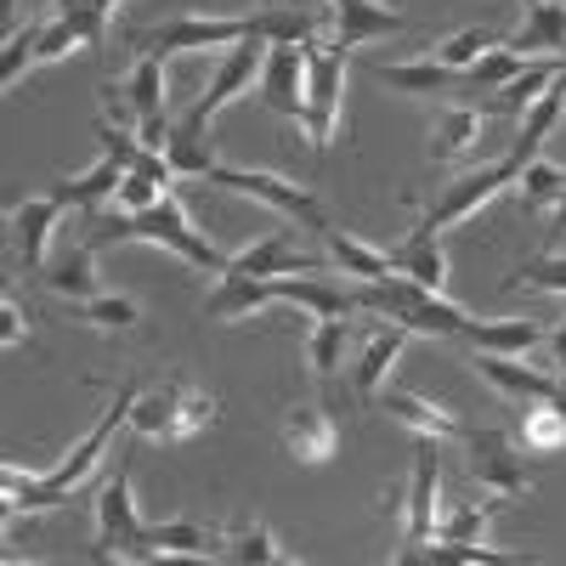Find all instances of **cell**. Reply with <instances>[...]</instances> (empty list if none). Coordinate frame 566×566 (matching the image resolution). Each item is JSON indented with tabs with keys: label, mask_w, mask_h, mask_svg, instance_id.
I'll return each instance as SVG.
<instances>
[{
	"label": "cell",
	"mask_w": 566,
	"mask_h": 566,
	"mask_svg": "<svg viewBox=\"0 0 566 566\" xmlns=\"http://www.w3.org/2000/svg\"><path fill=\"white\" fill-rule=\"evenodd\" d=\"M85 244L91 250H114V244H159V250H170V255H181V261H193V266H210V272H221L227 266V255L205 239V232L193 227V216H187V205L176 199V193H165L159 205H148V210H91V221H85Z\"/></svg>",
	"instance_id": "obj_1"
},
{
	"label": "cell",
	"mask_w": 566,
	"mask_h": 566,
	"mask_svg": "<svg viewBox=\"0 0 566 566\" xmlns=\"http://www.w3.org/2000/svg\"><path fill=\"white\" fill-rule=\"evenodd\" d=\"M130 408H136V386H119L114 402L103 408V419L91 424V431L74 442V453H69L57 470H45V476H29V470H18V464L0 470V488H7V515H18V510L29 515V510H57V504H69V493L85 488V476L97 470L103 448L114 442V431L130 419Z\"/></svg>",
	"instance_id": "obj_2"
},
{
	"label": "cell",
	"mask_w": 566,
	"mask_h": 566,
	"mask_svg": "<svg viewBox=\"0 0 566 566\" xmlns=\"http://www.w3.org/2000/svg\"><path fill=\"white\" fill-rule=\"evenodd\" d=\"M130 424L148 442H187V437H199L205 424H216V397L181 386V380H170L159 391H136Z\"/></svg>",
	"instance_id": "obj_3"
},
{
	"label": "cell",
	"mask_w": 566,
	"mask_h": 566,
	"mask_svg": "<svg viewBox=\"0 0 566 566\" xmlns=\"http://www.w3.org/2000/svg\"><path fill=\"white\" fill-rule=\"evenodd\" d=\"M91 560H148V522L130 499V459H119L114 482L97 493V544Z\"/></svg>",
	"instance_id": "obj_4"
},
{
	"label": "cell",
	"mask_w": 566,
	"mask_h": 566,
	"mask_svg": "<svg viewBox=\"0 0 566 566\" xmlns=\"http://www.w3.org/2000/svg\"><path fill=\"white\" fill-rule=\"evenodd\" d=\"M522 176V159L515 154H504V159H493V165H476V170H464V176H453L442 193H437V205L419 216V227L413 232H424V239H442V232L453 227V221H464V216H476L493 193H504V187Z\"/></svg>",
	"instance_id": "obj_5"
},
{
	"label": "cell",
	"mask_w": 566,
	"mask_h": 566,
	"mask_svg": "<svg viewBox=\"0 0 566 566\" xmlns=\"http://www.w3.org/2000/svg\"><path fill=\"white\" fill-rule=\"evenodd\" d=\"M205 181H216V187H227V193H244V199H255V205H266V210H277V216H290V221H306V227H328V210H323V199L317 193H306L301 181H290V176H272V170H239V165H216Z\"/></svg>",
	"instance_id": "obj_6"
},
{
	"label": "cell",
	"mask_w": 566,
	"mask_h": 566,
	"mask_svg": "<svg viewBox=\"0 0 566 566\" xmlns=\"http://www.w3.org/2000/svg\"><path fill=\"white\" fill-rule=\"evenodd\" d=\"M346 69L352 57L328 52V45H306V142L323 154L335 142V125H340V103H346Z\"/></svg>",
	"instance_id": "obj_7"
},
{
	"label": "cell",
	"mask_w": 566,
	"mask_h": 566,
	"mask_svg": "<svg viewBox=\"0 0 566 566\" xmlns=\"http://www.w3.org/2000/svg\"><path fill=\"white\" fill-rule=\"evenodd\" d=\"M261 63H266V40H239V45H227L221 63H216V74H210V91H205V97H199L193 108H187L181 130L205 136V130H210V119H216L221 108H232L250 85H261Z\"/></svg>",
	"instance_id": "obj_8"
},
{
	"label": "cell",
	"mask_w": 566,
	"mask_h": 566,
	"mask_svg": "<svg viewBox=\"0 0 566 566\" xmlns=\"http://www.w3.org/2000/svg\"><path fill=\"white\" fill-rule=\"evenodd\" d=\"M437 476H442V437H413V476L402 493L408 527H402L397 560H419V549L437 538Z\"/></svg>",
	"instance_id": "obj_9"
},
{
	"label": "cell",
	"mask_w": 566,
	"mask_h": 566,
	"mask_svg": "<svg viewBox=\"0 0 566 566\" xmlns=\"http://www.w3.org/2000/svg\"><path fill=\"white\" fill-rule=\"evenodd\" d=\"M323 7H328V40L323 45L340 52V57H352L357 45H368V40H386V34L408 29V18L380 7V0H323Z\"/></svg>",
	"instance_id": "obj_10"
},
{
	"label": "cell",
	"mask_w": 566,
	"mask_h": 566,
	"mask_svg": "<svg viewBox=\"0 0 566 566\" xmlns=\"http://www.w3.org/2000/svg\"><path fill=\"white\" fill-rule=\"evenodd\" d=\"M464 453H470V476H476L488 493H504V499H527L533 482L522 470V453L504 431H464Z\"/></svg>",
	"instance_id": "obj_11"
},
{
	"label": "cell",
	"mask_w": 566,
	"mask_h": 566,
	"mask_svg": "<svg viewBox=\"0 0 566 566\" xmlns=\"http://www.w3.org/2000/svg\"><path fill=\"white\" fill-rule=\"evenodd\" d=\"M261 103L283 119L306 114V45H266L261 63Z\"/></svg>",
	"instance_id": "obj_12"
},
{
	"label": "cell",
	"mask_w": 566,
	"mask_h": 566,
	"mask_svg": "<svg viewBox=\"0 0 566 566\" xmlns=\"http://www.w3.org/2000/svg\"><path fill=\"white\" fill-rule=\"evenodd\" d=\"M476 374L493 391L527 402V408L533 402H555V386H560V374H544V368H533L522 357H493V352H476Z\"/></svg>",
	"instance_id": "obj_13"
},
{
	"label": "cell",
	"mask_w": 566,
	"mask_h": 566,
	"mask_svg": "<svg viewBox=\"0 0 566 566\" xmlns=\"http://www.w3.org/2000/svg\"><path fill=\"white\" fill-rule=\"evenodd\" d=\"M283 448H290L295 464H323V459H335L340 431H335V419H328L317 402H301V408L283 413Z\"/></svg>",
	"instance_id": "obj_14"
},
{
	"label": "cell",
	"mask_w": 566,
	"mask_h": 566,
	"mask_svg": "<svg viewBox=\"0 0 566 566\" xmlns=\"http://www.w3.org/2000/svg\"><path fill=\"white\" fill-rule=\"evenodd\" d=\"M227 533L210 522H148V560H221Z\"/></svg>",
	"instance_id": "obj_15"
},
{
	"label": "cell",
	"mask_w": 566,
	"mask_h": 566,
	"mask_svg": "<svg viewBox=\"0 0 566 566\" xmlns=\"http://www.w3.org/2000/svg\"><path fill=\"white\" fill-rule=\"evenodd\" d=\"M402 346H408V328H402V323H374V328H368V340H363V352H357V368H352V386H357L363 402L380 397V386H386V374L397 368Z\"/></svg>",
	"instance_id": "obj_16"
},
{
	"label": "cell",
	"mask_w": 566,
	"mask_h": 566,
	"mask_svg": "<svg viewBox=\"0 0 566 566\" xmlns=\"http://www.w3.org/2000/svg\"><path fill=\"white\" fill-rule=\"evenodd\" d=\"M504 45H510L515 57H527V63L560 57V52H566V0H533L527 18H522V29H515Z\"/></svg>",
	"instance_id": "obj_17"
},
{
	"label": "cell",
	"mask_w": 566,
	"mask_h": 566,
	"mask_svg": "<svg viewBox=\"0 0 566 566\" xmlns=\"http://www.w3.org/2000/svg\"><path fill=\"white\" fill-rule=\"evenodd\" d=\"M277 301L306 306L312 317H352L357 312V290H352V283H328L323 272H290V277H277Z\"/></svg>",
	"instance_id": "obj_18"
},
{
	"label": "cell",
	"mask_w": 566,
	"mask_h": 566,
	"mask_svg": "<svg viewBox=\"0 0 566 566\" xmlns=\"http://www.w3.org/2000/svg\"><path fill=\"white\" fill-rule=\"evenodd\" d=\"M221 272H244V277H290V272H328L317 255H295V244L283 239V232H272V239H255L250 250L227 255Z\"/></svg>",
	"instance_id": "obj_19"
},
{
	"label": "cell",
	"mask_w": 566,
	"mask_h": 566,
	"mask_svg": "<svg viewBox=\"0 0 566 566\" xmlns=\"http://www.w3.org/2000/svg\"><path fill=\"white\" fill-rule=\"evenodd\" d=\"M57 216H63V205L52 199V193H40V199H23L18 210H12V250H18V261L29 266V272H45V239H52V227H57Z\"/></svg>",
	"instance_id": "obj_20"
},
{
	"label": "cell",
	"mask_w": 566,
	"mask_h": 566,
	"mask_svg": "<svg viewBox=\"0 0 566 566\" xmlns=\"http://www.w3.org/2000/svg\"><path fill=\"white\" fill-rule=\"evenodd\" d=\"M391 91H408V97H464V74L459 69H442L437 57H419V63H374Z\"/></svg>",
	"instance_id": "obj_21"
},
{
	"label": "cell",
	"mask_w": 566,
	"mask_h": 566,
	"mask_svg": "<svg viewBox=\"0 0 566 566\" xmlns=\"http://www.w3.org/2000/svg\"><path fill=\"white\" fill-rule=\"evenodd\" d=\"M261 306H277V277H244V272H221V283L205 301V317L232 323V317H250Z\"/></svg>",
	"instance_id": "obj_22"
},
{
	"label": "cell",
	"mask_w": 566,
	"mask_h": 566,
	"mask_svg": "<svg viewBox=\"0 0 566 566\" xmlns=\"http://www.w3.org/2000/svg\"><path fill=\"white\" fill-rule=\"evenodd\" d=\"M374 408H380L386 419H397V424H408L413 437H464V424L453 419V408H442V402H424V397H413V391H380L374 397Z\"/></svg>",
	"instance_id": "obj_23"
},
{
	"label": "cell",
	"mask_w": 566,
	"mask_h": 566,
	"mask_svg": "<svg viewBox=\"0 0 566 566\" xmlns=\"http://www.w3.org/2000/svg\"><path fill=\"white\" fill-rule=\"evenodd\" d=\"M45 290H52V295H63V301H91V295H103L97 290V250H91L85 239L80 244H69V250H57L52 261H45Z\"/></svg>",
	"instance_id": "obj_24"
},
{
	"label": "cell",
	"mask_w": 566,
	"mask_h": 566,
	"mask_svg": "<svg viewBox=\"0 0 566 566\" xmlns=\"http://www.w3.org/2000/svg\"><path fill=\"white\" fill-rule=\"evenodd\" d=\"M459 340L470 352H493V357H527L533 346H544V328L533 317H504V323H464Z\"/></svg>",
	"instance_id": "obj_25"
},
{
	"label": "cell",
	"mask_w": 566,
	"mask_h": 566,
	"mask_svg": "<svg viewBox=\"0 0 566 566\" xmlns=\"http://www.w3.org/2000/svg\"><path fill=\"white\" fill-rule=\"evenodd\" d=\"M119 181H125V165L103 154L91 170H80V176L57 181V187H52V199H57L63 210L74 205V210H85V216H91V210H103L108 199H119Z\"/></svg>",
	"instance_id": "obj_26"
},
{
	"label": "cell",
	"mask_w": 566,
	"mask_h": 566,
	"mask_svg": "<svg viewBox=\"0 0 566 566\" xmlns=\"http://www.w3.org/2000/svg\"><path fill=\"white\" fill-rule=\"evenodd\" d=\"M323 244H328V255H335V266H340L346 277H357V283H380V277L397 272V266H391V250L363 244L357 232H346V227H335V221L323 227Z\"/></svg>",
	"instance_id": "obj_27"
},
{
	"label": "cell",
	"mask_w": 566,
	"mask_h": 566,
	"mask_svg": "<svg viewBox=\"0 0 566 566\" xmlns=\"http://www.w3.org/2000/svg\"><path fill=\"white\" fill-rule=\"evenodd\" d=\"M170 181H176V165L165 159V154H142L130 170H125V181H119V210H148V205H159L165 193H170Z\"/></svg>",
	"instance_id": "obj_28"
},
{
	"label": "cell",
	"mask_w": 566,
	"mask_h": 566,
	"mask_svg": "<svg viewBox=\"0 0 566 566\" xmlns=\"http://www.w3.org/2000/svg\"><path fill=\"white\" fill-rule=\"evenodd\" d=\"M391 266H397L402 277H413L419 290H431V295H442V290H448V261H442V244H437V239H424V232H408V239L391 250Z\"/></svg>",
	"instance_id": "obj_29"
},
{
	"label": "cell",
	"mask_w": 566,
	"mask_h": 566,
	"mask_svg": "<svg viewBox=\"0 0 566 566\" xmlns=\"http://www.w3.org/2000/svg\"><path fill=\"white\" fill-rule=\"evenodd\" d=\"M482 142V114L476 108H437L431 114V165H448Z\"/></svg>",
	"instance_id": "obj_30"
},
{
	"label": "cell",
	"mask_w": 566,
	"mask_h": 566,
	"mask_svg": "<svg viewBox=\"0 0 566 566\" xmlns=\"http://www.w3.org/2000/svg\"><path fill=\"white\" fill-rule=\"evenodd\" d=\"M555 74H560V63H555V57H538V63H527V74H515L510 85L493 91V97H482V108H488V114H527L544 91L555 85Z\"/></svg>",
	"instance_id": "obj_31"
},
{
	"label": "cell",
	"mask_w": 566,
	"mask_h": 566,
	"mask_svg": "<svg viewBox=\"0 0 566 566\" xmlns=\"http://www.w3.org/2000/svg\"><path fill=\"white\" fill-rule=\"evenodd\" d=\"M119 0H57V18L69 23V34L85 45V52H108V18Z\"/></svg>",
	"instance_id": "obj_32"
},
{
	"label": "cell",
	"mask_w": 566,
	"mask_h": 566,
	"mask_svg": "<svg viewBox=\"0 0 566 566\" xmlns=\"http://www.w3.org/2000/svg\"><path fill=\"white\" fill-rule=\"evenodd\" d=\"M560 103H566V85H560V74H555V85L544 91V97L522 114V136H515V159H538V148H544V142H549V130H555V119H560Z\"/></svg>",
	"instance_id": "obj_33"
},
{
	"label": "cell",
	"mask_w": 566,
	"mask_h": 566,
	"mask_svg": "<svg viewBox=\"0 0 566 566\" xmlns=\"http://www.w3.org/2000/svg\"><path fill=\"white\" fill-rule=\"evenodd\" d=\"M515 74H527V57H515L510 45L499 40L493 52H482L476 63L464 69V97H476V103H482V97H493L499 85H510Z\"/></svg>",
	"instance_id": "obj_34"
},
{
	"label": "cell",
	"mask_w": 566,
	"mask_h": 566,
	"mask_svg": "<svg viewBox=\"0 0 566 566\" xmlns=\"http://www.w3.org/2000/svg\"><path fill=\"white\" fill-rule=\"evenodd\" d=\"M346 340H352V317H317V323H312V335H306V363H312L317 380H335V374H340Z\"/></svg>",
	"instance_id": "obj_35"
},
{
	"label": "cell",
	"mask_w": 566,
	"mask_h": 566,
	"mask_svg": "<svg viewBox=\"0 0 566 566\" xmlns=\"http://www.w3.org/2000/svg\"><path fill=\"white\" fill-rule=\"evenodd\" d=\"M221 560H239V566H283V560H295V555L272 538V527L255 522V527H232V533H227Z\"/></svg>",
	"instance_id": "obj_36"
},
{
	"label": "cell",
	"mask_w": 566,
	"mask_h": 566,
	"mask_svg": "<svg viewBox=\"0 0 566 566\" xmlns=\"http://www.w3.org/2000/svg\"><path fill=\"white\" fill-rule=\"evenodd\" d=\"M125 103L136 108V125L154 119V114H165V63H159V57H148V52L136 57V69H130V80H125Z\"/></svg>",
	"instance_id": "obj_37"
},
{
	"label": "cell",
	"mask_w": 566,
	"mask_h": 566,
	"mask_svg": "<svg viewBox=\"0 0 566 566\" xmlns=\"http://www.w3.org/2000/svg\"><path fill=\"white\" fill-rule=\"evenodd\" d=\"M464 323H470V317H464L459 306H448L442 295H431V290H424V295L408 306V317H402L408 335H453V340H459Z\"/></svg>",
	"instance_id": "obj_38"
},
{
	"label": "cell",
	"mask_w": 566,
	"mask_h": 566,
	"mask_svg": "<svg viewBox=\"0 0 566 566\" xmlns=\"http://www.w3.org/2000/svg\"><path fill=\"white\" fill-rule=\"evenodd\" d=\"M40 34H45V23H23V29L7 34V52H0V85L7 91H18L23 74L40 63Z\"/></svg>",
	"instance_id": "obj_39"
},
{
	"label": "cell",
	"mask_w": 566,
	"mask_h": 566,
	"mask_svg": "<svg viewBox=\"0 0 566 566\" xmlns=\"http://www.w3.org/2000/svg\"><path fill=\"white\" fill-rule=\"evenodd\" d=\"M515 187H522V205H527V210H544V205H560V193H566V170L549 165V159H527L522 176H515Z\"/></svg>",
	"instance_id": "obj_40"
},
{
	"label": "cell",
	"mask_w": 566,
	"mask_h": 566,
	"mask_svg": "<svg viewBox=\"0 0 566 566\" xmlns=\"http://www.w3.org/2000/svg\"><path fill=\"white\" fill-rule=\"evenodd\" d=\"M522 448H533V453H560L566 448V413L555 402H533V413L522 419Z\"/></svg>",
	"instance_id": "obj_41"
},
{
	"label": "cell",
	"mask_w": 566,
	"mask_h": 566,
	"mask_svg": "<svg viewBox=\"0 0 566 566\" xmlns=\"http://www.w3.org/2000/svg\"><path fill=\"white\" fill-rule=\"evenodd\" d=\"M493 45H499V34H493V29H459V34H448V40L437 45L431 57H437L442 69H459V74H464L482 52H493Z\"/></svg>",
	"instance_id": "obj_42"
},
{
	"label": "cell",
	"mask_w": 566,
	"mask_h": 566,
	"mask_svg": "<svg viewBox=\"0 0 566 566\" xmlns=\"http://www.w3.org/2000/svg\"><path fill=\"white\" fill-rule=\"evenodd\" d=\"M80 312H85L91 328H108V335H125V328L142 323V306H136L130 295H91Z\"/></svg>",
	"instance_id": "obj_43"
},
{
	"label": "cell",
	"mask_w": 566,
	"mask_h": 566,
	"mask_svg": "<svg viewBox=\"0 0 566 566\" xmlns=\"http://www.w3.org/2000/svg\"><path fill=\"white\" fill-rule=\"evenodd\" d=\"M488 522H493V504H476V499H464V504H453L442 522H437V538H448V544H464V538H482L488 533Z\"/></svg>",
	"instance_id": "obj_44"
},
{
	"label": "cell",
	"mask_w": 566,
	"mask_h": 566,
	"mask_svg": "<svg viewBox=\"0 0 566 566\" xmlns=\"http://www.w3.org/2000/svg\"><path fill=\"white\" fill-rule=\"evenodd\" d=\"M419 560H453V566H504L510 555L488 549L482 538H464V544H448V538H431L419 549Z\"/></svg>",
	"instance_id": "obj_45"
},
{
	"label": "cell",
	"mask_w": 566,
	"mask_h": 566,
	"mask_svg": "<svg viewBox=\"0 0 566 566\" xmlns=\"http://www.w3.org/2000/svg\"><path fill=\"white\" fill-rule=\"evenodd\" d=\"M549 290V295H566V255H538V261H527L522 272L510 277V290Z\"/></svg>",
	"instance_id": "obj_46"
},
{
	"label": "cell",
	"mask_w": 566,
	"mask_h": 566,
	"mask_svg": "<svg viewBox=\"0 0 566 566\" xmlns=\"http://www.w3.org/2000/svg\"><path fill=\"white\" fill-rule=\"evenodd\" d=\"M29 340V312L18 306V295H0V346L18 352Z\"/></svg>",
	"instance_id": "obj_47"
},
{
	"label": "cell",
	"mask_w": 566,
	"mask_h": 566,
	"mask_svg": "<svg viewBox=\"0 0 566 566\" xmlns=\"http://www.w3.org/2000/svg\"><path fill=\"white\" fill-rule=\"evenodd\" d=\"M549 352H555V363H560V374H566V323L549 335Z\"/></svg>",
	"instance_id": "obj_48"
},
{
	"label": "cell",
	"mask_w": 566,
	"mask_h": 566,
	"mask_svg": "<svg viewBox=\"0 0 566 566\" xmlns=\"http://www.w3.org/2000/svg\"><path fill=\"white\" fill-rule=\"evenodd\" d=\"M549 232H555V239L566 232V193H560V205H555V227H549Z\"/></svg>",
	"instance_id": "obj_49"
},
{
	"label": "cell",
	"mask_w": 566,
	"mask_h": 566,
	"mask_svg": "<svg viewBox=\"0 0 566 566\" xmlns=\"http://www.w3.org/2000/svg\"><path fill=\"white\" fill-rule=\"evenodd\" d=\"M277 7H301V12H323V0H277Z\"/></svg>",
	"instance_id": "obj_50"
},
{
	"label": "cell",
	"mask_w": 566,
	"mask_h": 566,
	"mask_svg": "<svg viewBox=\"0 0 566 566\" xmlns=\"http://www.w3.org/2000/svg\"><path fill=\"white\" fill-rule=\"evenodd\" d=\"M555 408L566 413V374H560V386H555Z\"/></svg>",
	"instance_id": "obj_51"
},
{
	"label": "cell",
	"mask_w": 566,
	"mask_h": 566,
	"mask_svg": "<svg viewBox=\"0 0 566 566\" xmlns=\"http://www.w3.org/2000/svg\"><path fill=\"white\" fill-rule=\"evenodd\" d=\"M560 85H566V63H560Z\"/></svg>",
	"instance_id": "obj_52"
},
{
	"label": "cell",
	"mask_w": 566,
	"mask_h": 566,
	"mask_svg": "<svg viewBox=\"0 0 566 566\" xmlns=\"http://www.w3.org/2000/svg\"><path fill=\"white\" fill-rule=\"evenodd\" d=\"M522 7H533V0H522Z\"/></svg>",
	"instance_id": "obj_53"
}]
</instances>
